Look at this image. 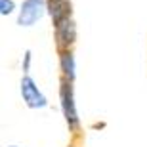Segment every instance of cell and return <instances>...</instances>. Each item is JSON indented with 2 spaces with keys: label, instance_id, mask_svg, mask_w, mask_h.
I'll return each instance as SVG.
<instances>
[{
  "label": "cell",
  "instance_id": "3957f363",
  "mask_svg": "<svg viewBox=\"0 0 147 147\" xmlns=\"http://www.w3.org/2000/svg\"><path fill=\"white\" fill-rule=\"evenodd\" d=\"M55 34H57V44H59L61 50L69 48L73 44V40H75V27H73L69 16L55 23Z\"/></svg>",
  "mask_w": 147,
  "mask_h": 147
},
{
  "label": "cell",
  "instance_id": "52a82bcc",
  "mask_svg": "<svg viewBox=\"0 0 147 147\" xmlns=\"http://www.w3.org/2000/svg\"><path fill=\"white\" fill-rule=\"evenodd\" d=\"M29 61H31V55L27 54V57H25V71H27V69H29Z\"/></svg>",
  "mask_w": 147,
  "mask_h": 147
},
{
  "label": "cell",
  "instance_id": "8992f818",
  "mask_svg": "<svg viewBox=\"0 0 147 147\" xmlns=\"http://www.w3.org/2000/svg\"><path fill=\"white\" fill-rule=\"evenodd\" d=\"M11 11V2L6 4V0H2V13H10Z\"/></svg>",
  "mask_w": 147,
  "mask_h": 147
},
{
  "label": "cell",
  "instance_id": "7a4b0ae2",
  "mask_svg": "<svg viewBox=\"0 0 147 147\" xmlns=\"http://www.w3.org/2000/svg\"><path fill=\"white\" fill-rule=\"evenodd\" d=\"M21 94H23V99L27 101L29 107H44L46 105V98L38 92L33 78H29V76H25L21 82Z\"/></svg>",
  "mask_w": 147,
  "mask_h": 147
},
{
  "label": "cell",
  "instance_id": "277c9868",
  "mask_svg": "<svg viewBox=\"0 0 147 147\" xmlns=\"http://www.w3.org/2000/svg\"><path fill=\"white\" fill-rule=\"evenodd\" d=\"M42 6H44L42 0H27L21 8V13H19V23L21 25H33L42 13Z\"/></svg>",
  "mask_w": 147,
  "mask_h": 147
},
{
  "label": "cell",
  "instance_id": "5b68a950",
  "mask_svg": "<svg viewBox=\"0 0 147 147\" xmlns=\"http://www.w3.org/2000/svg\"><path fill=\"white\" fill-rule=\"evenodd\" d=\"M61 69L65 73L67 80H73V76H75V59H73V55L69 52L61 54Z\"/></svg>",
  "mask_w": 147,
  "mask_h": 147
},
{
  "label": "cell",
  "instance_id": "6da1fadb",
  "mask_svg": "<svg viewBox=\"0 0 147 147\" xmlns=\"http://www.w3.org/2000/svg\"><path fill=\"white\" fill-rule=\"evenodd\" d=\"M61 105H63V113H65V119L69 122V126L76 128L78 126V115H76L75 101H73V90L67 84V78L63 82V86H61Z\"/></svg>",
  "mask_w": 147,
  "mask_h": 147
}]
</instances>
